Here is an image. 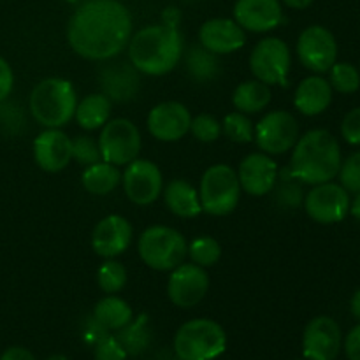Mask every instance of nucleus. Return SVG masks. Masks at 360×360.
<instances>
[{"instance_id": "32", "label": "nucleus", "mask_w": 360, "mask_h": 360, "mask_svg": "<svg viewBox=\"0 0 360 360\" xmlns=\"http://www.w3.org/2000/svg\"><path fill=\"white\" fill-rule=\"evenodd\" d=\"M273 192L276 193L278 202L283 204L285 207H297L302 200L301 181L295 178L290 167H285L281 171H278V179Z\"/></svg>"}, {"instance_id": "43", "label": "nucleus", "mask_w": 360, "mask_h": 360, "mask_svg": "<svg viewBox=\"0 0 360 360\" xmlns=\"http://www.w3.org/2000/svg\"><path fill=\"white\" fill-rule=\"evenodd\" d=\"M0 360H35L32 352H28L23 347H11L0 355Z\"/></svg>"}, {"instance_id": "23", "label": "nucleus", "mask_w": 360, "mask_h": 360, "mask_svg": "<svg viewBox=\"0 0 360 360\" xmlns=\"http://www.w3.org/2000/svg\"><path fill=\"white\" fill-rule=\"evenodd\" d=\"M333 102V86L320 74L309 76L299 83L294 94V105L304 116H319Z\"/></svg>"}, {"instance_id": "12", "label": "nucleus", "mask_w": 360, "mask_h": 360, "mask_svg": "<svg viewBox=\"0 0 360 360\" xmlns=\"http://www.w3.org/2000/svg\"><path fill=\"white\" fill-rule=\"evenodd\" d=\"M122 185L130 202L137 206H150L162 195L164 178L155 162L136 158L125 165V171L122 172Z\"/></svg>"}, {"instance_id": "16", "label": "nucleus", "mask_w": 360, "mask_h": 360, "mask_svg": "<svg viewBox=\"0 0 360 360\" xmlns=\"http://www.w3.org/2000/svg\"><path fill=\"white\" fill-rule=\"evenodd\" d=\"M341 350V329L330 316H315L302 334V355L308 360H334Z\"/></svg>"}, {"instance_id": "29", "label": "nucleus", "mask_w": 360, "mask_h": 360, "mask_svg": "<svg viewBox=\"0 0 360 360\" xmlns=\"http://www.w3.org/2000/svg\"><path fill=\"white\" fill-rule=\"evenodd\" d=\"M186 70H188L190 77L199 83H206V81H213L214 77L220 74V62H218V55L211 53L204 46H192L185 56Z\"/></svg>"}, {"instance_id": "25", "label": "nucleus", "mask_w": 360, "mask_h": 360, "mask_svg": "<svg viewBox=\"0 0 360 360\" xmlns=\"http://www.w3.org/2000/svg\"><path fill=\"white\" fill-rule=\"evenodd\" d=\"M81 183L88 193L108 195L112 190L118 188V185L122 183V171H120L118 165L101 160L97 164L84 167L83 174H81Z\"/></svg>"}, {"instance_id": "33", "label": "nucleus", "mask_w": 360, "mask_h": 360, "mask_svg": "<svg viewBox=\"0 0 360 360\" xmlns=\"http://www.w3.org/2000/svg\"><path fill=\"white\" fill-rule=\"evenodd\" d=\"M221 134L227 137L229 141L238 144L252 143L255 137V129L252 125V120L245 112H229L221 122Z\"/></svg>"}, {"instance_id": "14", "label": "nucleus", "mask_w": 360, "mask_h": 360, "mask_svg": "<svg viewBox=\"0 0 360 360\" xmlns=\"http://www.w3.org/2000/svg\"><path fill=\"white\" fill-rule=\"evenodd\" d=\"M210 290V276L197 264H179L171 271L167 280V295L174 306L190 309L199 304Z\"/></svg>"}, {"instance_id": "3", "label": "nucleus", "mask_w": 360, "mask_h": 360, "mask_svg": "<svg viewBox=\"0 0 360 360\" xmlns=\"http://www.w3.org/2000/svg\"><path fill=\"white\" fill-rule=\"evenodd\" d=\"M290 171L306 185H320L334 179L341 167V148L336 137L323 129L308 130L292 148Z\"/></svg>"}, {"instance_id": "36", "label": "nucleus", "mask_w": 360, "mask_h": 360, "mask_svg": "<svg viewBox=\"0 0 360 360\" xmlns=\"http://www.w3.org/2000/svg\"><path fill=\"white\" fill-rule=\"evenodd\" d=\"M72 160H76L79 165L97 164L102 160L101 148H98V141L95 137L83 134L72 139Z\"/></svg>"}, {"instance_id": "47", "label": "nucleus", "mask_w": 360, "mask_h": 360, "mask_svg": "<svg viewBox=\"0 0 360 360\" xmlns=\"http://www.w3.org/2000/svg\"><path fill=\"white\" fill-rule=\"evenodd\" d=\"M46 360H69V359L63 357V355H51V357H48Z\"/></svg>"}, {"instance_id": "11", "label": "nucleus", "mask_w": 360, "mask_h": 360, "mask_svg": "<svg viewBox=\"0 0 360 360\" xmlns=\"http://www.w3.org/2000/svg\"><path fill=\"white\" fill-rule=\"evenodd\" d=\"M297 56L302 65L315 74L329 72L338 58V42L333 32L322 25L304 28L297 39Z\"/></svg>"}, {"instance_id": "13", "label": "nucleus", "mask_w": 360, "mask_h": 360, "mask_svg": "<svg viewBox=\"0 0 360 360\" xmlns=\"http://www.w3.org/2000/svg\"><path fill=\"white\" fill-rule=\"evenodd\" d=\"M304 210L316 224H338L350 213V195L338 183H320L306 193Z\"/></svg>"}, {"instance_id": "10", "label": "nucleus", "mask_w": 360, "mask_h": 360, "mask_svg": "<svg viewBox=\"0 0 360 360\" xmlns=\"http://www.w3.org/2000/svg\"><path fill=\"white\" fill-rule=\"evenodd\" d=\"M257 146L267 155H283L295 146L299 139V123L295 116L288 111H271L257 123L255 137Z\"/></svg>"}, {"instance_id": "39", "label": "nucleus", "mask_w": 360, "mask_h": 360, "mask_svg": "<svg viewBox=\"0 0 360 360\" xmlns=\"http://www.w3.org/2000/svg\"><path fill=\"white\" fill-rule=\"evenodd\" d=\"M94 357L95 360H127V350L120 343L118 338L105 334L95 343Z\"/></svg>"}, {"instance_id": "48", "label": "nucleus", "mask_w": 360, "mask_h": 360, "mask_svg": "<svg viewBox=\"0 0 360 360\" xmlns=\"http://www.w3.org/2000/svg\"><path fill=\"white\" fill-rule=\"evenodd\" d=\"M67 2H77V0H67Z\"/></svg>"}, {"instance_id": "37", "label": "nucleus", "mask_w": 360, "mask_h": 360, "mask_svg": "<svg viewBox=\"0 0 360 360\" xmlns=\"http://www.w3.org/2000/svg\"><path fill=\"white\" fill-rule=\"evenodd\" d=\"M190 132L200 143H214L221 136V122L213 115H199L192 118Z\"/></svg>"}, {"instance_id": "7", "label": "nucleus", "mask_w": 360, "mask_h": 360, "mask_svg": "<svg viewBox=\"0 0 360 360\" xmlns=\"http://www.w3.org/2000/svg\"><path fill=\"white\" fill-rule=\"evenodd\" d=\"M241 185L236 169L227 164H214L200 178L199 199L204 213L227 217L238 207Z\"/></svg>"}, {"instance_id": "19", "label": "nucleus", "mask_w": 360, "mask_h": 360, "mask_svg": "<svg viewBox=\"0 0 360 360\" xmlns=\"http://www.w3.org/2000/svg\"><path fill=\"white\" fill-rule=\"evenodd\" d=\"M232 13L236 23L245 32L253 34L274 30L283 21L280 0H238Z\"/></svg>"}, {"instance_id": "26", "label": "nucleus", "mask_w": 360, "mask_h": 360, "mask_svg": "<svg viewBox=\"0 0 360 360\" xmlns=\"http://www.w3.org/2000/svg\"><path fill=\"white\" fill-rule=\"evenodd\" d=\"M271 102V88L269 84L262 83L259 79L243 81L236 86L232 94V104L236 111L245 112V115H255L266 109Z\"/></svg>"}, {"instance_id": "31", "label": "nucleus", "mask_w": 360, "mask_h": 360, "mask_svg": "<svg viewBox=\"0 0 360 360\" xmlns=\"http://www.w3.org/2000/svg\"><path fill=\"white\" fill-rule=\"evenodd\" d=\"M97 285L105 295L118 294L127 285L125 266L116 259H105L97 271Z\"/></svg>"}, {"instance_id": "34", "label": "nucleus", "mask_w": 360, "mask_h": 360, "mask_svg": "<svg viewBox=\"0 0 360 360\" xmlns=\"http://www.w3.org/2000/svg\"><path fill=\"white\" fill-rule=\"evenodd\" d=\"M116 338L123 345L127 354H141L148 347V341H150L146 316H141L137 322H130L129 326L120 329V334Z\"/></svg>"}, {"instance_id": "35", "label": "nucleus", "mask_w": 360, "mask_h": 360, "mask_svg": "<svg viewBox=\"0 0 360 360\" xmlns=\"http://www.w3.org/2000/svg\"><path fill=\"white\" fill-rule=\"evenodd\" d=\"M329 83L340 94H354L360 88V72L348 62H336L329 69Z\"/></svg>"}, {"instance_id": "9", "label": "nucleus", "mask_w": 360, "mask_h": 360, "mask_svg": "<svg viewBox=\"0 0 360 360\" xmlns=\"http://www.w3.org/2000/svg\"><path fill=\"white\" fill-rule=\"evenodd\" d=\"M250 70L262 83L285 84L290 70V48L278 37H266L250 53Z\"/></svg>"}, {"instance_id": "40", "label": "nucleus", "mask_w": 360, "mask_h": 360, "mask_svg": "<svg viewBox=\"0 0 360 360\" xmlns=\"http://www.w3.org/2000/svg\"><path fill=\"white\" fill-rule=\"evenodd\" d=\"M341 136L348 144H360V108L352 109L341 123Z\"/></svg>"}, {"instance_id": "4", "label": "nucleus", "mask_w": 360, "mask_h": 360, "mask_svg": "<svg viewBox=\"0 0 360 360\" xmlns=\"http://www.w3.org/2000/svg\"><path fill=\"white\" fill-rule=\"evenodd\" d=\"M28 105L39 125L46 129H62L76 112V88L63 77H46L34 86Z\"/></svg>"}, {"instance_id": "21", "label": "nucleus", "mask_w": 360, "mask_h": 360, "mask_svg": "<svg viewBox=\"0 0 360 360\" xmlns=\"http://www.w3.org/2000/svg\"><path fill=\"white\" fill-rule=\"evenodd\" d=\"M199 42L214 55H229L246 44V32L231 18H213L200 25Z\"/></svg>"}, {"instance_id": "49", "label": "nucleus", "mask_w": 360, "mask_h": 360, "mask_svg": "<svg viewBox=\"0 0 360 360\" xmlns=\"http://www.w3.org/2000/svg\"><path fill=\"white\" fill-rule=\"evenodd\" d=\"M295 360H308V359H295Z\"/></svg>"}, {"instance_id": "5", "label": "nucleus", "mask_w": 360, "mask_h": 360, "mask_svg": "<svg viewBox=\"0 0 360 360\" xmlns=\"http://www.w3.org/2000/svg\"><path fill=\"white\" fill-rule=\"evenodd\" d=\"M227 348L224 327L210 319H193L183 323L174 336L179 360H214Z\"/></svg>"}, {"instance_id": "15", "label": "nucleus", "mask_w": 360, "mask_h": 360, "mask_svg": "<svg viewBox=\"0 0 360 360\" xmlns=\"http://www.w3.org/2000/svg\"><path fill=\"white\" fill-rule=\"evenodd\" d=\"M148 130L162 143H174L190 132L192 115L181 102L167 101L155 105L148 115Z\"/></svg>"}, {"instance_id": "46", "label": "nucleus", "mask_w": 360, "mask_h": 360, "mask_svg": "<svg viewBox=\"0 0 360 360\" xmlns=\"http://www.w3.org/2000/svg\"><path fill=\"white\" fill-rule=\"evenodd\" d=\"M350 213L354 214V217L360 221V192L357 193V197L354 199V202H350Z\"/></svg>"}, {"instance_id": "17", "label": "nucleus", "mask_w": 360, "mask_h": 360, "mask_svg": "<svg viewBox=\"0 0 360 360\" xmlns=\"http://www.w3.org/2000/svg\"><path fill=\"white\" fill-rule=\"evenodd\" d=\"M278 164L264 151L246 155L238 167L239 185L252 197H264L273 192L278 179Z\"/></svg>"}, {"instance_id": "41", "label": "nucleus", "mask_w": 360, "mask_h": 360, "mask_svg": "<svg viewBox=\"0 0 360 360\" xmlns=\"http://www.w3.org/2000/svg\"><path fill=\"white\" fill-rule=\"evenodd\" d=\"M14 86V74L7 60L0 56V104L7 101Z\"/></svg>"}, {"instance_id": "42", "label": "nucleus", "mask_w": 360, "mask_h": 360, "mask_svg": "<svg viewBox=\"0 0 360 360\" xmlns=\"http://www.w3.org/2000/svg\"><path fill=\"white\" fill-rule=\"evenodd\" d=\"M345 354L348 360H360V323L348 333L345 340Z\"/></svg>"}, {"instance_id": "1", "label": "nucleus", "mask_w": 360, "mask_h": 360, "mask_svg": "<svg viewBox=\"0 0 360 360\" xmlns=\"http://www.w3.org/2000/svg\"><path fill=\"white\" fill-rule=\"evenodd\" d=\"M132 37V16L120 0H84L67 25V41L81 58L105 62Z\"/></svg>"}, {"instance_id": "27", "label": "nucleus", "mask_w": 360, "mask_h": 360, "mask_svg": "<svg viewBox=\"0 0 360 360\" xmlns=\"http://www.w3.org/2000/svg\"><path fill=\"white\" fill-rule=\"evenodd\" d=\"M111 105V101L104 94H90L81 98V102H77L74 118H76L77 125L88 132L102 129L109 122Z\"/></svg>"}, {"instance_id": "2", "label": "nucleus", "mask_w": 360, "mask_h": 360, "mask_svg": "<svg viewBox=\"0 0 360 360\" xmlns=\"http://www.w3.org/2000/svg\"><path fill=\"white\" fill-rule=\"evenodd\" d=\"M129 60L146 76H164L179 63L183 55V39L172 25H150L129 41Z\"/></svg>"}, {"instance_id": "30", "label": "nucleus", "mask_w": 360, "mask_h": 360, "mask_svg": "<svg viewBox=\"0 0 360 360\" xmlns=\"http://www.w3.org/2000/svg\"><path fill=\"white\" fill-rule=\"evenodd\" d=\"M186 255L190 257L193 264L204 267H213L221 257V246L211 236H199L186 246Z\"/></svg>"}, {"instance_id": "24", "label": "nucleus", "mask_w": 360, "mask_h": 360, "mask_svg": "<svg viewBox=\"0 0 360 360\" xmlns=\"http://www.w3.org/2000/svg\"><path fill=\"white\" fill-rule=\"evenodd\" d=\"M164 202L172 214L179 218H195L202 213L199 190L186 179H171L162 190Z\"/></svg>"}, {"instance_id": "22", "label": "nucleus", "mask_w": 360, "mask_h": 360, "mask_svg": "<svg viewBox=\"0 0 360 360\" xmlns=\"http://www.w3.org/2000/svg\"><path fill=\"white\" fill-rule=\"evenodd\" d=\"M102 94L115 102H129L139 91V70L132 63H109L101 72Z\"/></svg>"}, {"instance_id": "8", "label": "nucleus", "mask_w": 360, "mask_h": 360, "mask_svg": "<svg viewBox=\"0 0 360 360\" xmlns=\"http://www.w3.org/2000/svg\"><path fill=\"white\" fill-rule=\"evenodd\" d=\"M97 141L102 160L118 165V167L139 158L141 144H143L139 129L129 118L109 120L102 127Z\"/></svg>"}, {"instance_id": "28", "label": "nucleus", "mask_w": 360, "mask_h": 360, "mask_svg": "<svg viewBox=\"0 0 360 360\" xmlns=\"http://www.w3.org/2000/svg\"><path fill=\"white\" fill-rule=\"evenodd\" d=\"M94 319L104 327L105 330H120L129 326L134 319V311L129 302L123 301L116 294L105 295L97 302L94 309Z\"/></svg>"}, {"instance_id": "45", "label": "nucleus", "mask_w": 360, "mask_h": 360, "mask_svg": "<svg viewBox=\"0 0 360 360\" xmlns=\"http://www.w3.org/2000/svg\"><path fill=\"white\" fill-rule=\"evenodd\" d=\"M350 309H352V315H354L357 320H360V288L355 292L354 297H352Z\"/></svg>"}, {"instance_id": "38", "label": "nucleus", "mask_w": 360, "mask_h": 360, "mask_svg": "<svg viewBox=\"0 0 360 360\" xmlns=\"http://www.w3.org/2000/svg\"><path fill=\"white\" fill-rule=\"evenodd\" d=\"M340 181L347 192L359 193L360 192V151H355L345 162H341Z\"/></svg>"}, {"instance_id": "20", "label": "nucleus", "mask_w": 360, "mask_h": 360, "mask_svg": "<svg viewBox=\"0 0 360 360\" xmlns=\"http://www.w3.org/2000/svg\"><path fill=\"white\" fill-rule=\"evenodd\" d=\"M34 158L42 171H63L72 160V139L62 129H46L35 137Z\"/></svg>"}, {"instance_id": "18", "label": "nucleus", "mask_w": 360, "mask_h": 360, "mask_svg": "<svg viewBox=\"0 0 360 360\" xmlns=\"http://www.w3.org/2000/svg\"><path fill=\"white\" fill-rule=\"evenodd\" d=\"M132 236V225L125 217L109 214L95 225L91 234V248L102 259H116L129 250Z\"/></svg>"}, {"instance_id": "44", "label": "nucleus", "mask_w": 360, "mask_h": 360, "mask_svg": "<svg viewBox=\"0 0 360 360\" xmlns=\"http://www.w3.org/2000/svg\"><path fill=\"white\" fill-rule=\"evenodd\" d=\"M285 6L292 7V9H306L313 4V0H281Z\"/></svg>"}, {"instance_id": "6", "label": "nucleus", "mask_w": 360, "mask_h": 360, "mask_svg": "<svg viewBox=\"0 0 360 360\" xmlns=\"http://www.w3.org/2000/svg\"><path fill=\"white\" fill-rule=\"evenodd\" d=\"M185 236L172 227H148L137 241L141 260L155 271H172L186 259Z\"/></svg>"}]
</instances>
